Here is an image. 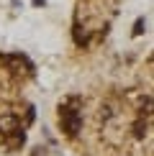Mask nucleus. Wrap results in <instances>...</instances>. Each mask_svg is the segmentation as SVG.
<instances>
[{"mask_svg":"<svg viewBox=\"0 0 154 156\" xmlns=\"http://www.w3.org/2000/svg\"><path fill=\"white\" fill-rule=\"evenodd\" d=\"M59 123H62V128L69 136H75L77 131H80V113L64 105V108H59Z\"/></svg>","mask_w":154,"mask_h":156,"instance_id":"1","label":"nucleus"},{"mask_svg":"<svg viewBox=\"0 0 154 156\" xmlns=\"http://www.w3.org/2000/svg\"><path fill=\"white\" fill-rule=\"evenodd\" d=\"M144 18H139V21H136V26H134V36H139V34H144Z\"/></svg>","mask_w":154,"mask_h":156,"instance_id":"2","label":"nucleus"}]
</instances>
